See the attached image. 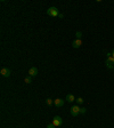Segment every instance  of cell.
Instances as JSON below:
<instances>
[{"instance_id": "obj_1", "label": "cell", "mask_w": 114, "mask_h": 128, "mask_svg": "<svg viewBox=\"0 0 114 128\" xmlns=\"http://www.w3.org/2000/svg\"><path fill=\"white\" fill-rule=\"evenodd\" d=\"M105 64L109 69H114V57L112 56V53H107V58Z\"/></svg>"}, {"instance_id": "obj_11", "label": "cell", "mask_w": 114, "mask_h": 128, "mask_svg": "<svg viewBox=\"0 0 114 128\" xmlns=\"http://www.w3.org/2000/svg\"><path fill=\"white\" fill-rule=\"evenodd\" d=\"M24 81H25V83H31L32 82V77H25V79H24Z\"/></svg>"}, {"instance_id": "obj_7", "label": "cell", "mask_w": 114, "mask_h": 128, "mask_svg": "<svg viewBox=\"0 0 114 128\" xmlns=\"http://www.w3.org/2000/svg\"><path fill=\"white\" fill-rule=\"evenodd\" d=\"M54 104H55V106H56V108H62L63 105H64V100L56 98V100H54Z\"/></svg>"}, {"instance_id": "obj_6", "label": "cell", "mask_w": 114, "mask_h": 128, "mask_svg": "<svg viewBox=\"0 0 114 128\" xmlns=\"http://www.w3.org/2000/svg\"><path fill=\"white\" fill-rule=\"evenodd\" d=\"M29 76L30 77H36V76H38V69H36V67H30V70H29Z\"/></svg>"}, {"instance_id": "obj_2", "label": "cell", "mask_w": 114, "mask_h": 128, "mask_svg": "<svg viewBox=\"0 0 114 128\" xmlns=\"http://www.w3.org/2000/svg\"><path fill=\"white\" fill-rule=\"evenodd\" d=\"M47 14L52 17H56V16H59V13H58V9L56 7H50L47 9Z\"/></svg>"}, {"instance_id": "obj_10", "label": "cell", "mask_w": 114, "mask_h": 128, "mask_svg": "<svg viewBox=\"0 0 114 128\" xmlns=\"http://www.w3.org/2000/svg\"><path fill=\"white\" fill-rule=\"evenodd\" d=\"M75 102H77V104H78V105H80V104H83V102H84V101H83L82 97H78L77 100H75Z\"/></svg>"}, {"instance_id": "obj_14", "label": "cell", "mask_w": 114, "mask_h": 128, "mask_svg": "<svg viewBox=\"0 0 114 128\" xmlns=\"http://www.w3.org/2000/svg\"><path fill=\"white\" fill-rule=\"evenodd\" d=\"M47 128H55V125H54V123H48V125H47Z\"/></svg>"}, {"instance_id": "obj_8", "label": "cell", "mask_w": 114, "mask_h": 128, "mask_svg": "<svg viewBox=\"0 0 114 128\" xmlns=\"http://www.w3.org/2000/svg\"><path fill=\"white\" fill-rule=\"evenodd\" d=\"M72 46L73 48H80L82 46V40L81 39H75V40L72 42Z\"/></svg>"}, {"instance_id": "obj_3", "label": "cell", "mask_w": 114, "mask_h": 128, "mask_svg": "<svg viewBox=\"0 0 114 128\" xmlns=\"http://www.w3.org/2000/svg\"><path fill=\"white\" fill-rule=\"evenodd\" d=\"M52 123L55 125V127H59V126H62V123H63L62 117H59V116L54 117V118H52Z\"/></svg>"}, {"instance_id": "obj_12", "label": "cell", "mask_w": 114, "mask_h": 128, "mask_svg": "<svg viewBox=\"0 0 114 128\" xmlns=\"http://www.w3.org/2000/svg\"><path fill=\"white\" fill-rule=\"evenodd\" d=\"M75 37H77V39H81V37H82V32H81V31H77Z\"/></svg>"}, {"instance_id": "obj_5", "label": "cell", "mask_w": 114, "mask_h": 128, "mask_svg": "<svg viewBox=\"0 0 114 128\" xmlns=\"http://www.w3.org/2000/svg\"><path fill=\"white\" fill-rule=\"evenodd\" d=\"M0 73H1V76H2V77L8 78V77H10L11 71L9 70V69H7V67H2V69H1V71H0Z\"/></svg>"}, {"instance_id": "obj_13", "label": "cell", "mask_w": 114, "mask_h": 128, "mask_svg": "<svg viewBox=\"0 0 114 128\" xmlns=\"http://www.w3.org/2000/svg\"><path fill=\"white\" fill-rule=\"evenodd\" d=\"M46 103H47V105H52L54 101H52V98H47V100H46Z\"/></svg>"}, {"instance_id": "obj_9", "label": "cell", "mask_w": 114, "mask_h": 128, "mask_svg": "<svg viewBox=\"0 0 114 128\" xmlns=\"http://www.w3.org/2000/svg\"><path fill=\"white\" fill-rule=\"evenodd\" d=\"M66 102H68V103L75 102V97H74L73 94H67V95H66Z\"/></svg>"}, {"instance_id": "obj_4", "label": "cell", "mask_w": 114, "mask_h": 128, "mask_svg": "<svg viewBox=\"0 0 114 128\" xmlns=\"http://www.w3.org/2000/svg\"><path fill=\"white\" fill-rule=\"evenodd\" d=\"M80 106L79 105H73L72 108H71V114H72L73 117H77L79 113H80Z\"/></svg>"}, {"instance_id": "obj_15", "label": "cell", "mask_w": 114, "mask_h": 128, "mask_svg": "<svg viewBox=\"0 0 114 128\" xmlns=\"http://www.w3.org/2000/svg\"><path fill=\"white\" fill-rule=\"evenodd\" d=\"M80 113L84 114V113H86V109H84V108H81V109H80Z\"/></svg>"}, {"instance_id": "obj_16", "label": "cell", "mask_w": 114, "mask_h": 128, "mask_svg": "<svg viewBox=\"0 0 114 128\" xmlns=\"http://www.w3.org/2000/svg\"><path fill=\"white\" fill-rule=\"evenodd\" d=\"M112 56L114 57V49H113V50H112Z\"/></svg>"}]
</instances>
